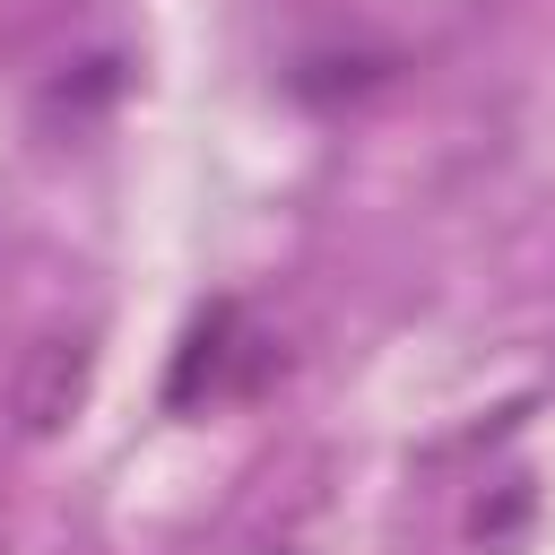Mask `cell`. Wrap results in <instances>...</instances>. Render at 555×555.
Returning <instances> with one entry per match:
<instances>
[{"mask_svg": "<svg viewBox=\"0 0 555 555\" xmlns=\"http://www.w3.org/2000/svg\"><path fill=\"white\" fill-rule=\"evenodd\" d=\"M78 390H87V347L78 338H43L35 364H26V382H17V425L26 434H52L78 408Z\"/></svg>", "mask_w": 555, "mask_h": 555, "instance_id": "1", "label": "cell"}]
</instances>
